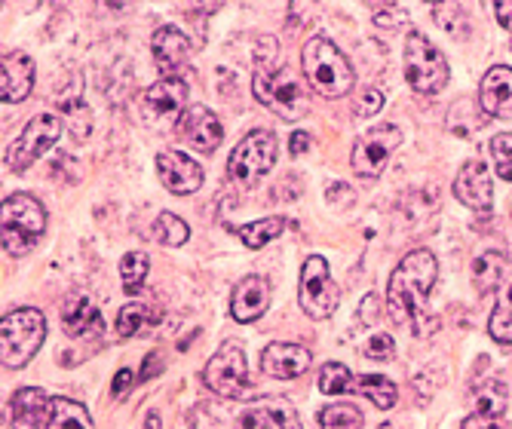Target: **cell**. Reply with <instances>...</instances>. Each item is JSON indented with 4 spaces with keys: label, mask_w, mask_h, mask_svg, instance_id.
<instances>
[{
    "label": "cell",
    "mask_w": 512,
    "mask_h": 429,
    "mask_svg": "<svg viewBox=\"0 0 512 429\" xmlns=\"http://www.w3.org/2000/svg\"><path fill=\"white\" fill-rule=\"evenodd\" d=\"M301 310L310 319H329L338 310V285L332 279V267L322 255H310L301 267V285H298Z\"/></svg>",
    "instance_id": "obj_9"
},
{
    "label": "cell",
    "mask_w": 512,
    "mask_h": 429,
    "mask_svg": "<svg viewBox=\"0 0 512 429\" xmlns=\"http://www.w3.org/2000/svg\"><path fill=\"white\" fill-rule=\"evenodd\" d=\"M503 411H506V387L500 384V380H491V384H485L476 393V414L503 417Z\"/></svg>",
    "instance_id": "obj_34"
},
{
    "label": "cell",
    "mask_w": 512,
    "mask_h": 429,
    "mask_svg": "<svg viewBox=\"0 0 512 429\" xmlns=\"http://www.w3.org/2000/svg\"><path fill=\"white\" fill-rule=\"evenodd\" d=\"M62 328L68 331V338H92V335H102L105 331V319H102V310L96 307V301L77 292L62 307Z\"/></svg>",
    "instance_id": "obj_20"
},
{
    "label": "cell",
    "mask_w": 512,
    "mask_h": 429,
    "mask_svg": "<svg viewBox=\"0 0 512 429\" xmlns=\"http://www.w3.org/2000/svg\"><path fill=\"white\" fill-rule=\"evenodd\" d=\"M316 384H319V393H325V396H341V393L353 390V374L341 362H325L316 377Z\"/></svg>",
    "instance_id": "obj_33"
},
{
    "label": "cell",
    "mask_w": 512,
    "mask_h": 429,
    "mask_svg": "<svg viewBox=\"0 0 512 429\" xmlns=\"http://www.w3.org/2000/svg\"><path fill=\"white\" fill-rule=\"evenodd\" d=\"M188 236H191V230H188V224H184L178 215H172V212H160L157 215V221H154V240L160 246L178 249V246L188 243Z\"/></svg>",
    "instance_id": "obj_31"
},
{
    "label": "cell",
    "mask_w": 512,
    "mask_h": 429,
    "mask_svg": "<svg viewBox=\"0 0 512 429\" xmlns=\"http://www.w3.org/2000/svg\"><path fill=\"white\" fill-rule=\"evenodd\" d=\"M353 393L365 396L368 402H375L384 411L393 408L396 399H399L396 384H393L390 377H384V374H359V377H353Z\"/></svg>",
    "instance_id": "obj_26"
},
{
    "label": "cell",
    "mask_w": 512,
    "mask_h": 429,
    "mask_svg": "<svg viewBox=\"0 0 512 429\" xmlns=\"http://www.w3.org/2000/svg\"><path fill=\"white\" fill-rule=\"evenodd\" d=\"M178 132H181V138L188 141V145H191L194 151H200V154L218 151L221 138H224L221 120H218L209 108H203V105H197V108H191V111H184V114H181Z\"/></svg>",
    "instance_id": "obj_16"
},
{
    "label": "cell",
    "mask_w": 512,
    "mask_h": 429,
    "mask_svg": "<svg viewBox=\"0 0 512 429\" xmlns=\"http://www.w3.org/2000/svg\"><path fill=\"white\" fill-rule=\"evenodd\" d=\"M325 200H329L332 206H350L356 197H353V190L347 184H332L329 194H325Z\"/></svg>",
    "instance_id": "obj_43"
},
{
    "label": "cell",
    "mask_w": 512,
    "mask_h": 429,
    "mask_svg": "<svg viewBox=\"0 0 512 429\" xmlns=\"http://www.w3.org/2000/svg\"><path fill=\"white\" fill-rule=\"evenodd\" d=\"M145 111L154 117H166V114H181L184 105H188V86H184L181 77H163L154 86L145 89Z\"/></svg>",
    "instance_id": "obj_23"
},
{
    "label": "cell",
    "mask_w": 512,
    "mask_h": 429,
    "mask_svg": "<svg viewBox=\"0 0 512 429\" xmlns=\"http://www.w3.org/2000/svg\"><path fill=\"white\" fill-rule=\"evenodd\" d=\"M408 22V10L405 7H375V25L381 28H393Z\"/></svg>",
    "instance_id": "obj_40"
},
{
    "label": "cell",
    "mask_w": 512,
    "mask_h": 429,
    "mask_svg": "<svg viewBox=\"0 0 512 429\" xmlns=\"http://www.w3.org/2000/svg\"><path fill=\"white\" fill-rule=\"evenodd\" d=\"M62 135V120L59 114H37L31 123L22 129V135L13 141V148L7 151V166L13 172H25L31 163H37L46 151H50Z\"/></svg>",
    "instance_id": "obj_10"
},
{
    "label": "cell",
    "mask_w": 512,
    "mask_h": 429,
    "mask_svg": "<svg viewBox=\"0 0 512 429\" xmlns=\"http://www.w3.org/2000/svg\"><path fill=\"white\" fill-rule=\"evenodd\" d=\"M163 371V362H160V353H151L145 359V368H142V380H148L151 374H160Z\"/></svg>",
    "instance_id": "obj_47"
},
{
    "label": "cell",
    "mask_w": 512,
    "mask_h": 429,
    "mask_svg": "<svg viewBox=\"0 0 512 429\" xmlns=\"http://www.w3.org/2000/svg\"><path fill=\"white\" fill-rule=\"evenodd\" d=\"M270 298H273L270 279L252 273V276L240 279L234 295H230V316H234V322H240V325H249V322H255V319H261L267 313Z\"/></svg>",
    "instance_id": "obj_14"
},
{
    "label": "cell",
    "mask_w": 512,
    "mask_h": 429,
    "mask_svg": "<svg viewBox=\"0 0 512 429\" xmlns=\"http://www.w3.org/2000/svg\"><path fill=\"white\" fill-rule=\"evenodd\" d=\"M132 384H135V374H132L129 368H120V371H117V377H114V387H111L114 399H120L126 390H132Z\"/></svg>",
    "instance_id": "obj_44"
},
{
    "label": "cell",
    "mask_w": 512,
    "mask_h": 429,
    "mask_svg": "<svg viewBox=\"0 0 512 429\" xmlns=\"http://www.w3.org/2000/svg\"><path fill=\"white\" fill-rule=\"evenodd\" d=\"M307 148H310V135H307V132H295V135H292V141H289L292 157H301Z\"/></svg>",
    "instance_id": "obj_46"
},
{
    "label": "cell",
    "mask_w": 512,
    "mask_h": 429,
    "mask_svg": "<svg viewBox=\"0 0 512 429\" xmlns=\"http://www.w3.org/2000/svg\"><path fill=\"white\" fill-rule=\"evenodd\" d=\"M454 197L467 209H473L479 215H488L491 206H494V184H491L488 166L479 163V160L463 166L457 172V178H454Z\"/></svg>",
    "instance_id": "obj_13"
},
{
    "label": "cell",
    "mask_w": 512,
    "mask_h": 429,
    "mask_svg": "<svg viewBox=\"0 0 512 429\" xmlns=\"http://www.w3.org/2000/svg\"><path fill=\"white\" fill-rule=\"evenodd\" d=\"M237 429H301L295 408L286 399H258L240 420Z\"/></svg>",
    "instance_id": "obj_19"
},
{
    "label": "cell",
    "mask_w": 512,
    "mask_h": 429,
    "mask_svg": "<svg viewBox=\"0 0 512 429\" xmlns=\"http://www.w3.org/2000/svg\"><path fill=\"white\" fill-rule=\"evenodd\" d=\"M151 53H154V62H157L163 77H181V71L191 62V40L184 37L178 28L163 25L154 31Z\"/></svg>",
    "instance_id": "obj_15"
},
{
    "label": "cell",
    "mask_w": 512,
    "mask_h": 429,
    "mask_svg": "<svg viewBox=\"0 0 512 429\" xmlns=\"http://www.w3.org/2000/svg\"><path fill=\"white\" fill-rule=\"evenodd\" d=\"M46 230V209L31 194H13L4 200V252L13 258L28 255Z\"/></svg>",
    "instance_id": "obj_6"
},
{
    "label": "cell",
    "mask_w": 512,
    "mask_h": 429,
    "mask_svg": "<svg viewBox=\"0 0 512 429\" xmlns=\"http://www.w3.org/2000/svg\"><path fill=\"white\" fill-rule=\"evenodd\" d=\"M488 335L497 344H512V282L503 285V292L497 298V307L488 322Z\"/></svg>",
    "instance_id": "obj_29"
},
{
    "label": "cell",
    "mask_w": 512,
    "mask_h": 429,
    "mask_svg": "<svg viewBox=\"0 0 512 429\" xmlns=\"http://www.w3.org/2000/svg\"><path fill=\"white\" fill-rule=\"evenodd\" d=\"M286 224H289V221H286L283 215H270V218L252 221V224L234 227V233L240 236L246 249H264L267 243H273V240H276V236H283Z\"/></svg>",
    "instance_id": "obj_27"
},
{
    "label": "cell",
    "mask_w": 512,
    "mask_h": 429,
    "mask_svg": "<svg viewBox=\"0 0 512 429\" xmlns=\"http://www.w3.org/2000/svg\"><path fill=\"white\" fill-rule=\"evenodd\" d=\"M491 157H494L497 175L503 181H512V132H503L491 141Z\"/></svg>",
    "instance_id": "obj_36"
},
{
    "label": "cell",
    "mask_w": 512,
    "mask_h": 429,
    "mask_svg": "<svg viewBox=\"0 0 512 429\" xmlns=\"http://www.w3.org/2000/svg\"><path fill=\"white\" fill-rule=\"evenodd\" d=\"M160 319H163V313L148 304H126L117 316V331L123 338H142L145 331L160 325Z\"/></svg>",
    "instance_id": "obj_25"
},
{
    "label": "cell",
    "mask_w": 512,
    "mask_h": 429,
    "mask_svg": "<svg viewBox=\"0 0 512 429\" xmlns=\"http://www.w3.org/2000/svg\"><path fill=\"white\" fill-rule=\"evenodd\" d=\"M276 163V138L267 129H252L227 160V175L240 187H252Z\"/></svg>",
    "instance_id": "obj_8"
},
{
    "label": "cell",
    "mask_w": 512,
    "mask_h": 429,
    "mask_svg": "<svg viewBox=\"0 0 512 429\" xmlns=\"http://www.w3.org/2000/svg\"><path fill=\"white\" fill-rule=\"evenodd\" d=\"M255 99L283 120H301L310 108L307 86L292 65H258L252 77Z\"/></svg>",
    "instance_id": "obj_3"
},
{
    "label": "cell",
    "mask_w": 512,
    "mask_h": 429,
    "mask_svg": "<svg viewBox=\"0 0 512 429\" xmlns=\"http://www.w3.org/2000/svg\"><path fill=\"white\" fill-rule=\"evenodd\" d=\"M203 384L221 399L249 396V365L246 347L240 341H224L203 368Z\"/></svg>",
    "instance_id": "obj_7"
},
{
    "label": "cell",
    "mask_w": 512,
    "mask_h": 429,
    "mask_svg": "<svg viewBox=\"0 0 512 429\" xmlns=\"http://www.w3.org/2000/svg\"><path fill=\"white\" fill-rule=\"evenodd\" d=\"M365 359H378V362H390L396 356V341L390 335H371V341L365 344Z\"/></svg>",
    "instance_id": "obj_38"
},
{
    "label": "cell",
    "mask_w": 512,
    "mask_h": 429,
    "mask_svg": "<svg viewBox=\"0 0 512 429\" xmlns=\"http://www.w3.org/2000/svg\"><path fill=\"white\" fill-rule=\"evenodd\" d=\"M151 273V258L145 252H129L123 255L120 261V276H123V289L126 295H135V292H142V285Z\"/></svg>",
    "instance_id": "obj_30"
},
{
    "label": "cell",
    "mask_w": 512,
    "mask_h": 429,
    "mask_svg": "<svg viewBox=\"0 0 512 429\" xmlns=\"http://www.w3.org/2000/svg\"><path fill=\"white\" fill-rule=\"evenodd\" d=\"M494 13H497V22L512 31V0H500V4H494Z\"/></svg>",
    "instance_id": "obj_45"
},
{
    "label": "cell",
    "mask_w": 512,
    "mask_h": 429,
    "mask_svg": "<svg viewBox=\"0 0 512 429\" xmlns=\"http://www.w3.org/2000/svg\"><path fill=\"white\" fill-rule=\"evenodd\" d=\"M463 429H509L503 423V417H485V414H473L463 420Z\"/></svg>",
    "instance_id": "obj_42"
},
{
    "label": "cell",
    "mask_w": 512,
    "mask_h": 429,
    "mask_svg": "<svg viewBox=\"0 0 512 429\" xmlns=\"http://www.w3.org/2000/svg\"><path fill=\"white\" fill-rule=\"evenodd\" d=\"M313 356L307 347L301 344H286V341H276L270 347H264L261 353V371L267 377H276V380H295L301 377L307 368H310Z\"/></svg>",
    "instance_id": "obj_18"
},
{
    "label": "cell",
    "mask_w": 512,
    "mask_h": 429,
    "mask_svg": "<svg viewBox=\"0 0 512 429\" xmlns=\"http://www.w3.org/2000/svg\"><path fill=\"white\" fill-rule=\"evenodd\" d=\"M381 108H384V92L375 89V86L362 89L359 102H356V117H362V120H365V117H375Z\"/></svg>",
    "instance_id": "obj_39"
},
{
    "label": "cell",
    "mask_w": 512,
    "mask_h": 429,
    "mask_svg": "<svg viewBox=\"0 0 512 429\" xmlns=\"http://www.w3.org/2000/svg\"><path fill=\"white\" fill-rule=\"evenodd\" d=\"M479 105L488 117H512V68L497 65L482 77Z\"/></svg>",
    "instance_id": "obj_22"
},
{
    "label": "cell",
    "mask_w": 512,
    "mask_h": 429,
    "mask_svg": "<svg viewBox=\"0 0 512 429\" xmlns=\"http://www.w3.org/2000/svg\"><path fill=\"white\" fill-rule=\"evenodd\" d=\"M10 411H13V429H43L53 420V399L40 387H22L13 396Z\"/></svg>",
    "instance_id": "obj_21"
},
{
    "label": "cell",
    "mask_w": 512,
    "mask_h": 429,
    "mask_svg": "<svg viewBox=\"0 0 512 429\" xmlns=\"http://www.w3.org/2000/svg\"><path fill=\"white\" fill-rule=\"evenodd\" d=\"M436 276H439V264L436 255L427 249H414L399 261L387 285V310L393 322L411 328L414 335H424L427 301L436 285Z\"/></svg>",
    "instance_id": "obj_1"
},
{
    "label": "cell",
    "mask_w": 512,
    "mask_h": 429,
    "mask_svg": "<svg viewBox=\"0 0 512 429\" xmlns=\"http://www.w3.org/2000/svg\"><path fill=\"white\" fill-rule=\"evenodd\" d=\"M506 270H509V261H506L503 252L491 249V252L479 255V258L473 261V285H476V292H479V295H491V292L497 289V285L503 282Z\"/></svg>",
    "instance_id": "obj_24"
},
{
    "label": "cell",
    "mask_w": 512,
    "mask_h": 429,
    "mask_svg": "<svg viewBox=\"0 0 512 429\" xmlns=\"http://www.w3.org/2000/svg\"><path fill=\"white\" fill-rule=\"evenodd\" d=\"M46 338V319L34 307H16L0 319V341H4V368H25Z\"/></svg>",
    "instance_id": "obj_5"
},
{
    "label": "cell",
    "mask_w": 512,
    "mask_h": 429,
    "mask_svg": "<svg viewBox=\"0 0 512 429\" xmlns=\"http://www.w3.org/2000/svg\"><path fill=\"white\" fill-rule=\"evenodd\" d=\"M62 114H68V132H71V138L74 141H86L89 132H92V114H89V108L80 102V105L65 108Z\"/></svg>",
    "instance_id": "obj_37"
},
{
    "label": "cell",
    "mask_w": 512,
    "mask_h": 429,
    "mask_svg": "<svg viewBox=\"0 0 512 429\" xmlns=\"http://www.w3.org/2000/svg\"><path fill=\"white\" fill-rule=\"evenodd\" d=\"M316 420H319V429H362V423H365L362 411L353 405H344V402L325 405Z\"/></svg>",
    "instance_id": "obj_32"
},
{
    "label": "cell",
    "mask_w": 512,
    "mask_h": 429,
    "mask_svg": "<svg viewBox=\"0 0 512 429\" xmlns=\"http://www.w3.org/2000/svg\"><path fill=\"white\" fill-rule=\"evenodd\" d=\"M34 77H37V68L28 53H22V50L7 53L4 71H0V99H4V105L25 102L34 89Z\"/></svg>",
    "instance_id": "obj_17"
},
{
    "label": "cell",
    "mask_w": 512,
    "mask_h": 429,
    "mask_svg": "<svg viewBox=\"0 0 512 429\" xmlns=\"http://www.w3.org/2000/svg\"><path fill=\"white\" fill-rule=\"evenodd\" d=\"M381 429H393V426H387V423H384V426H381Z\"/></svg>",
    "instance_id": "obj_49"
},
{
    "label": "cell",
    "mask_w": 512,
    "mask_h": 429,
    "mask_svg": "<svg viewBox=\"0 0 512 429\" xmlns=\"http://www.w3.org/2000/svg\"><path fill=\"white\" fill-rule=\"evenodd\" d=\"M301 68H304L310 89H316L322 99H332V102L350 95V89L356 83V71H353L350 59L338 50L335 40L322 37V34H316L304 43Z\"/></svg>",
    "instance_id": "obj_2"
},
{
    "label": "cell",
    "mask_w": 512,
    "mask_h": 429,
    "mask_svg": "<svg viewBox=\"0 0 512 429\" xmlns=\"http://www.w3.org/2000/svg\"><path fill=\"white\" fill-rule=\"evenodd\" d=\"M157 175H160V181L169 194H178V197L194 194V190H200L206 181L203 166L181 151H160L157 154Z\"/></svg>",
    "instance_id": "obj_12"
},
{
    "label": "cell",
    "mask_w": 512,
    "mask_h": 429,
    "mask_svg": "<svg viewBox=\"0 0 512 429\" xmlns=\"http://www.w3.org/2000/svg\"><path fill=\"white\" fill-rule=\"evenodd\" d=\"M50 429H96V426H92V417H89V411L80 402L59 396V399H53Z\"/></svg>",
    "instance_id": "obj_28"
},
{
    "label": "cell",
    "mask_w": 512,
    "mask_h": 429,
    "mask_svg": "<svg viewBox=\"0 0 512 429\" xmlns=\"http://www.w3.org/2000/svg\"><path fill=\"white\" fill-rule=\"evenodd\" d=\"M381 316V298L378 295H365L362 304H359V322L362 325H375Z\"/></svg>",
    "instance_id": "obj_41"
},
{
    "label": "cell",
    "mask_w": 512,
    "mask_h": 429,
    "mask_svg": "<svg viewBox=\"0 0 512 429\" xmlns=\"http://www.w3.org/2000/svg\"><path fill=\"white\" fill-rule=\"evenodd\" d=\"M433 13H436V25L445 28L451 37L463 40V37L470 34V19L463 16L460 7H445V4H439V7H433Z\"/></svg>",
    "instance_id": "obj_35"
},
{
    "label": "cell",
    "mask_w": 512,
    "mask_h": 429,
    "mask_svg": "<svg viewBox=\"0 0 512 429\" xmlns=\"http://www.w3.org/2000/svg\"><path fill=\"white\" fill-rule=\"evenodd\" d=\"M399 145H402V129L399 126L381 123L375 129H368L353 145V157H350L353 172L359 178H378Z\"/></svg>",
    "instance_id": "obj_11"
},
{
    "label": "cell",
    "mask_w": 512,
    "mask_h": 429,
    "mask_svg": "<svg viewBox=\"0 0 512 429\" xmlns=\"http://www.w3.org/2000/svg\"><path fill=\"white\" fill-rule=\"evenodd\" d=\"M402 65H405V80L417 95H436L448 86V62L439 53V46L424 37L421 31H411L402 50Z\"/></svg>",
    "instance_id": "obj_4"
},
{
    "label": "cell",
    "mask_w": 512,
    "mask_h": 429,
    "mask_svg": "<svg viewBox=\"0 0 512 429\" xmlns=\"http://www.w3.org/2000/svg\"><path fill=\"white\" fill-rule=\"evenodd\" d=\"M142 429H160V414L157 411H148L145 414V426Z\"/></svg>",
    "instance_id": "obj_48"
}]
</instances>
